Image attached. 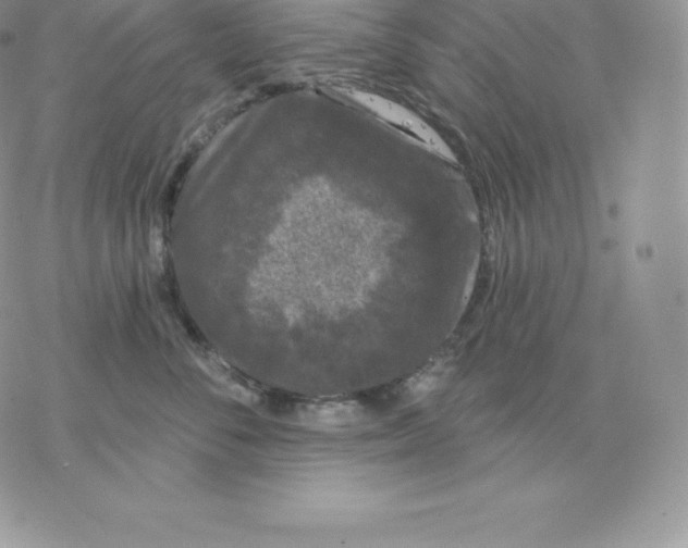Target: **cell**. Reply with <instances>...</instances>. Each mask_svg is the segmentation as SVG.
<instances>
[{
  "instance_id": "6da1fadb",
  "label": "cell",
  "mask_w": 688,
  "mask_h": 548,
  "mask_svg": "<svg viewBox=\"0 0 688 548\" xmlns=\"http://www.w3.org/2000/svg\"><path fill=\"white\" fill-rule=\"evenodd\" d=\"M337 91L382 123L395 128L430 152L447 162L455 161L452 150L439 134L402 104L377 94L355 88H339Z\"/></svg>"
}]
</instances>
